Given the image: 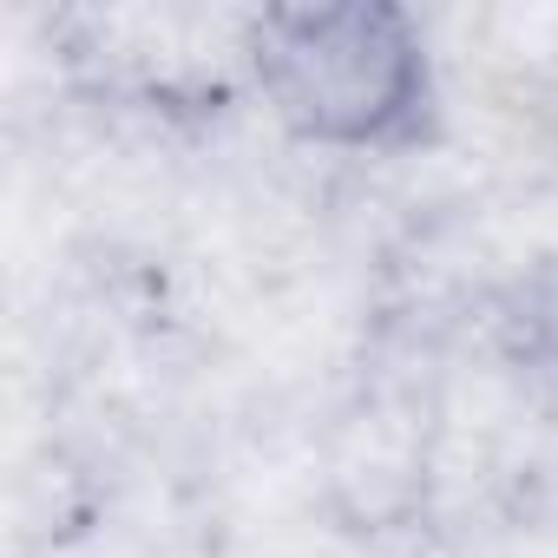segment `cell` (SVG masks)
<instances>
[{
    "instance_id": "cell-1",
    "label": "cell",
    "mask_w": 558,
    "mask_h": 558,
    "mask_svg": "<svg viewBox=\"0 0 558 558\" xmlns=\"http://www.w3.org/2000/svg\"><path fill=\"white\" fill-rule=\"evenodd\" d=\"M256 80L290 132L381 145L414 119L427 60L395 8H276L256 21Z\"/></svg>"
}]
</instances>
